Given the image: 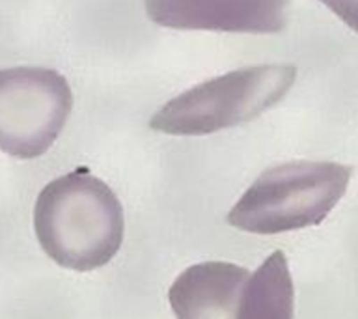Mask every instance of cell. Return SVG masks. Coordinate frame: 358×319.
<instances>
[{"label": "cell", "instance_id": "obj_6", "mask_svg": "<svg viewBox=\"0 0 358 319\" xmlns=\"http://www.w3.org/2000/svg\"><path fill=\"white\" fill-rule=\"evenodd\" d=\"M250 271L228 262L190 265L173 280L168 301L178 319H235Z\"/></svg>", "mask_w": 358, "mask_h": 319}, {"label": "cell", "instance_id": "obj_4", "mask_svg": "<svg viewBox=\"0 0 358 319\" xmlns=\"http://www.w3.org/2000/svg\"><path fill=\"white\" fill-rule=\"evenodd\" d=\"M71 108L69 83L56 69H0V151L15 159L41 157L64 131Z\"/></svg>", "mask_w": 358, "mask_h": 319}, {"label": "cell", "instance_id": "obj_5", "mask_svg": "<svg viewBox=\"0 0 358 319\" xmlns=\"http://www.w3.org/2000/svg\"><path fill=\"white\" fill-rule=\"evenodd\" d=\"M151 21L176 30L278 34L291 0H144Z\"/></svg>", "mask_w": 358, "mask_h": 319}, {"label": "cell", "instance_id": "obj_3", "mask_svg": "<svg viewBox=\"0 0 358 319\" xmlns=\"http://www.w3.org/2000/svg\"><path fill=\"white\" fill-rule=\"evenodd\" d=\"M291 64H262L224 73L196 84L151 116L153 131L173 136H203L250 122L284 99L295 84Z\"/></svg>", "mask_w": 358, "mask_h": 319}, {"label": "cell", "instance_id": "obj_8", "mask_svg": "<svg viewBox=\"0 0 358 319\" xmlns=\"http://www.w3.org/2000/svg\"><path fill=\"white\" fill-rule=\"evenodd\" d=\"M340 21H343L352 32L358 34V0H319Z\"/></svg>", "mask_w": 358, "mask_h": 319}, {"label": "cell", "instance_id": "obj_1", "mask_svg": "<svg viewBox=\"0 0 358 319\" xmlns=\"http://www.w3.org/2000/svg\"><path fill=\"white\" fill-rule=\"evenodd\" d=\"M34 229L52 262L88 273L106 265L122 246V201L103 179L77 168L41 189L34 207Z\"/></svg>", "mask_w": 358, "mask_h": 319}, {"label": "cell", "instance_id": "obj_2", "mask_svg": "<svg viewBox=\"0 0 358 319\" xmlns=\"http://www.w3.org/2000/svg\"><path fill=\"white\" fill-rule=\"evenodd\" d=\"M352 168L332 161H291L265 170L229 209V226L274 235L317 226L347 192Z\"/></svg>", "mask_w": 358, "mask_h": 319}, {"label": "cell", "instance_id": "obj_7", "mask_svg": "<svg viewBox=\"0 0 358 319\" xmlns=\"http://www.w3.org/2000/svg\"><path fill=\"white\" fill-rule=\"evenodd\" d=\"M293 318L295 288L287 257L282 250H274L246 280L235 319Z\"/></svg>", "mask_w": 358, "mask_h": 319}]
</instances>
